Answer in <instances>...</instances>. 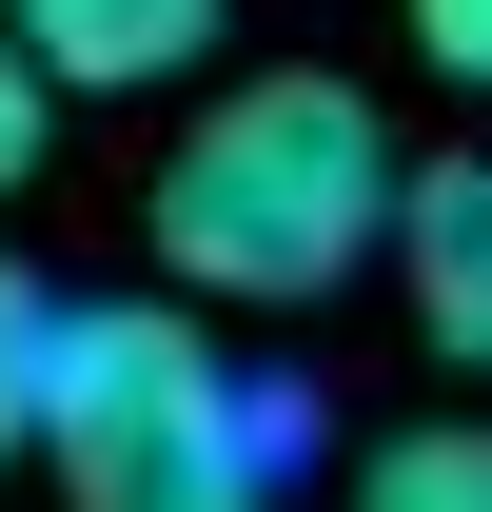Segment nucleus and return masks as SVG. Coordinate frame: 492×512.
<instances>
[{"instance_id": "obj_1", "label": "nucleus", "mask_w": 492, "mask_h": 512, "mask_svg": "<svg viewBox=\"0 0 492 512\" xmlns=\"http://www.w3.org/2000/svg\"><path fill=\"white\" fill-rule=\"evenodd\" d=\"M394 178L414 158L335 60H256L178 119L138 237H158V276L197 316H315V296H355V256H394Z\"/></svg>"}, {"instance_id": "obj_2", "label": "nucleus", "mask_w": 492, "mask_h": 512, "mask_svg": "<svg viewBox=\"0 0 492 512\" xmlns=\"http://www.w3.org/2000/svg\"><path fill=\"white\" fill-rule=\"evenodd\" d=\"M256 414L237 355L158 296H60V355H40V473L60 512H256Z\"/></svg>"}, {"instance_id": "obj_3", "label": "nucleus", "mask_w": 492, "mask_h": 512, "mask_svg": "<svg viewBox=\"0 0 492 512\" xmlns=\"http://www.w3.org/2000/svg\"><path fill=\"white\" fill-rule=\"evenodd\" d=\"M0 40L40 60V99H158L237 40V0H0Z\"/></svg>"}, {"instance_id": "obj_4", "label": "nucleus", "mask_w": 492, "mask_h": 512, "mask_svg": "<svg viewBox=\"0 0 492 512\" xmlns=\"http://www.w3.org/2000/svg\"><path fill=\"white\" fill-rule=\"evenodd\" d=\"M394 276H414V335L492 375V158H414L394 178Z\"/></svg>"}, {"instance_id": "obj_5", "label": "nucleus", "mask_w": 492, "mask_h": 512, "mask_svg": "<svg viewBox=\"0 0 492 512\" xmlns=\"http://www.w3.org/2000/svg\"><path fill=\"white\" fill-rule=\"evenodd\" d=\"M355 512H492V434H473V414L374 434V453H355Z\"/></svg>"}, {"instance_id": "obj_6", "label": "nucleus", "mask_w": 492, "mask_h": 512, "mask_svg": "<svg viewBox=\"0 0 492 512\" xmlns=\"http://www.w3.org/2000/svg\"><path fill=\"white\" fill-rule=\"evenodd\" d=\"M40 355H60V296L20 276V237H0V453L40 434Z\"/></svg>"}, {"instance_id": "obj_7", "label": "nucleus", "mask_w": 492, "mask_h": 512, "mask_svg": "<svg viewBox=\"0 0 492 512\" xmlns=\"http://www.w3.org/2000/svg\"><path fill=\"white\" fill-rule=\"evenodd\" d=\"M414 60H433V79H473V99H492V0H414Z\"/></svg>"}, {"instance_id": "obj_8", "label": "nucleus", "mask_w": 492, "mask_h": 512, "mask_svg": "<svg viewBox=\"0 0 492 512\" xmlns=\"http://www.w3.org/2000/svg\"><path fill=\"white\" fill-rule=\"evenodd\" d=\"M40 119H60V99H40V60H20V40H0V197L40 178Z\"/></svg>"}]
</instances>
